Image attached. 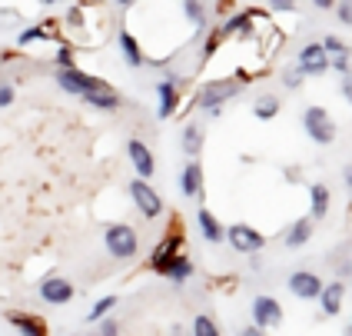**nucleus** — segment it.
<instances>
[{"label": "nucleus", "instance_id": "nucleus-18", "mask_svg": "<svg viewBox=\"0 0 352 336\" xmlns=\"http://www.w3.org/2000/svg\"><path fill=\"white\" fill-rule=\"evenodd\" d=\"M313 230H316V220L306 213V217H299L296 223H289V230L283 233V243H286L289 250H299V246H306V243L313 240Z\"/></svg>", "mask_w": 352, "mask_h": 336}, {"label": "nucleus", "instance_id": "nucleus-23", "mask_svg": "<svg viewBox=\"0 0 352 336\" xmlns=\"http://www.w3.org/2000/svg\"><path fill=\"white\" fill-rule=\"evenodd\" d=\"M329 203H333L329 187H326V183H313V187H309V217L326 220L329 217Z\"/></svg>", "mask_w": 352, "mask_h": 336}, {"label": "nucleus", "instance_id": "nucleus-14", "mask_svg": "<svg viewBox=\"0 0 352 336\" xmlns=\"http://www.w3.org/2000/svg\"><path fill=\"white\" fill-rule=\"evenodd\" d=\"M253 323L259 330H273L283 323V306L273 297H256L253 300Z\"/></svg>", "mask_w": 352, "mask_h": 336}, {"label": "nucleus", "instance_id": "nucleus-44", "mask_svg": "<svg viewBox=\"0 0 352 336\" xmlns=\"http://www.w3.org/2000/svg\"><path fill=\"white\" fill-rule=\"evenodd\" d=\"M40 3H43V7H54V3H60V0H40Z\"/></svg>", "mask_w": 352, "mask_h": 336}, {"label": "nucleus", "instance_id": "nucleus-7", "mask_svg": "<svg viewBox=\"0 0 352 336\" xmlns=\"http://www.w3.org/2000/svg\"><path fill=\"white\" fill-rule=\"evenodd\" d=\"M302 130H306V137L313 140V143H319V147L336 143V134H339L333 114H329L326 107H306V110H302Z\"/></svg>", "mask_w": 352, "mask_h": 336}, {"label": "nucleus", "instance_id": "nucleus-29", "mask_svg": "<svg viewBox=\"0 0 352 336\" xmlns=\"http://www.w3.org/2000/svg\"><path fill=\"white\" fill-rule=\"evenodd\" d=\"M54 63H57V67H74V63H77V47H74L67 37H60L57 54H54Z\"/></svg>", "mask_w": 352, "mask_h": 336}, {"label": "nucleus", "instance_id": "nucleus-41", "mask_svg": "<svg viewBox=\"0 0 352 336\" xmlns=\"http://www.w3.org/2000/svg\"><path fill=\"white\" fill-rule=\"evenodd\" d=\"M239 336H266V333H263V330H259V326H256V323H253V326H246V330H239Z\"/></svg>", "mask_w": 352, "mask_h": 336}, {"label": "nucleus", "instance_id": "nucleus-30", "mask_svg": "<svg viewBox=\"0 0 352 336\" xmlns=\"http://www.w3.org/2000/svg\"><path fill=\"white\" fill-rule=\"evenodd\" d=\"M223 43H226V37H223V30H219V27H213V30L206 34V40H203V50H199V60L206 63V60L213 57V54L219 50V47H223Z\"/></svg>", "mask_w": 352, "mask_h": 336}, {"label": "nucleus", "instance_id": "nucleus-26", "mask_svg": "<svg viewBox=\"0 0 352 336\" xmlns=\"http://www.w3.org/2000/svg\"><path fill=\"white\" fill-rule=\"evenodd\" d=\"M183 17L203 34V30L210 27V7H206L203 0H183Z\"/></svg>", "mask_w": 352, "mask_h": 336}, {"label": "nucleus", "instance_id": "nucleus-10", "mask_svg": "<svg viewBox=\"0 0 352 336\" xmlns=\"http://www.w3.org/2000/svg\"><path fill=\"white\" fill-rule=\"evenodd\" d=\"M126 160H130V167H133L137 177H143V180L157 177V157H153V150H150L146 140H140V137L126 140Z\"/></svg>", "mask_w": 352, "mask_h": 336}, {"label": "nucleus", "instance_id": "nucleus-24", "mask_svg": "<svg viewBox=\"0 0 352 336\" xmlns=\"http://www.w3.org/2000/svg\"><path fill=\"white\" fill-rule=\"evenodd\" d=\"M279 110H283V100L276 97V94H259L253 100V117L259 123H270V120L279 117Z\"/></svg>", "mask_w": 352, "mask_h": 336}, {"label": "nucleus", "instance_id": "nucleus-9", "mask_svg": "<svg viewBox=\"0 0 352 336\" xmlns=\"http://www.w3.org/2000/svg\"><path fill=\"white\" fill-rule=\"evenodd\" d=\"M226 243L233 246V253H243V257H256L263 246H266V237L250 227V223H233L226 227Z\"/></svg>", "mask_w": 352, "mask_h": 336}, {"label": "nucleus", "instance_id": "nucleus-25", "mask_svg": "<svg viewBox=\"0 0 352 336\" xmlns=\"http://www.w3.org/2000/svg\"><path fill=\"white\" fill-rule=\"evenodd\" d=\"M40 40H60L57 37V23H34V27L20 30L17 47H30V43H40Z\"/></svg>", "mask_w": 352, "mask_h": 336}, {"label": "nucleus", "instance_id": "nucleus-13", "mask_svg": "<svg viewBox=\"0 0 352 336\" xmlns=\"http://www.w3.org/2000/svg\"><path fill=\"white\" fill-rule=\"evenodd\" d=\"M40 297H43V303H50V306H63V303H70L74 300V283L67 277H43L40 280Z\"/></svg>", "mask_w": 352, "mask_h": 336}, {"label": "nucleus", "instance_id": "nucleus-17", "mask_svg": "<svg viewBox=\"0 0 352 336\" xmlns=\"http://www.w3.org/2000/svg\"><path fill=\"white\" fill-rule=\"evenodd\" d=\"M117 47H120V57H123V63L130 67V70H140L143 63H146V54H143V47H140V40L123 27L117 34Z\"/></svg>", "mask_w": 352, "mask_h": 336}, {"label": "nucleus", "instance_id": "nucleus-6", "mask_svg": "<svg viewBox=\"0 0 352 336\" xmlns=\"http://www.w3.org/2000/svg\"><path fill=\"white\" fill-rule=\"evenodd\" d=\"M259 23H263V10L243 7V10H230V14L223 17V23H219V30H223L226 40H253Z\"/></svg>", "mask_w": 352, "mask_h": 336}, {"label": "nucleus", "instance_id": "nucleus-32", "mask_svg": "<svg viewBox=\"0 0 352 336\" xmlns=\"http://www.w3.org/2000/svg\"><path fill=\"white\" fill-rule=\"evenodd\" d=\"M329 70H336V74H352V50H346V54H333L329 57Z\"/></svg>", "mask_w": 352, "mask_h": 336}, {"label": "nucleus", "instance_id": "nucleus-21", "mask_svg": "<svg viewBox=\"0 0 352 336\" xmlns=\"http://www.w3.org/2000/svg\"><path fill=\"white\" fill-rule=\"evenodd\" d=\"M83 103L87 107H94V110H103V114H113L123 107V97H120L113 87H103V90H90V94H83Z\"/></svg>", "mask_w": 352, "mask_h": 336}, {"label": "nucleus", "instance_id": "nucleus-19", "mask_svg": "<svg viewBox=\"0 0 352 336\" xmlns=\"http://www.w3.org/2000/svg\"><path fill=\"white\" fill-rule=\"evenodd\" d=\"M203 143H206V130H203V123H196L190 120L186 127H183V134H179V147H183V154L190 160H196L203 154Z\"/></svg>", "mask_w": 352, "mask_h": 336}, {"label": "nucleus", "instance_id": "nucleus-5", "mask_svg": "<svg viewBox=\"0 0 352 336\" xmlns=\"http://www.w3.org/2000/svg\"><path fill=\"white\" fill-rule=\"evenodd\" d=\"M126 193H130V200H133V207H137V213L143 220H160L166 213V203H163L160 190L150 183V180L133 177L126 183Z\"/></svg>", "mask_w": 352, "mask_h": 336}, {"label": "nucleus", "instance_id": "nucleus-27", "mask_svg": "<svg viewBox=\"0 0 352 336\" xmlns=\"http://www.w3.org/2000/svg\"><path fill=\"white\" fill-rule=\"evenodd\" d=\"M193 270H196V266H193V260H190V257H186V253H183V257L176 260L173 266H170V270L163 273V277L170 280V283H176V286H183L186 280L193 277Z\"/></svg>", "mask_w": 352, "mask_h": 336}, {"label": "nucleus", "instance_id": "nucleus-43", "mask_svg": "<svg viewBox=\"0 0 352 336\" xmlns=\"http://www.w3.org/2000/svg\"><path fill=\"white\" fill-rule=\"evenodd\" d=\"M342 180H346V187H349V190H352V163H349V167H346V174H342Z\"/></svg>", "mask_w": 352, "mask_h": 336}, {"label": "nucleus", "instance_id": "nucleus-34", "mask_svg": "<svg viewBox=\"0 0 352 336\" xmlns=\"http://www.w3.org/2000/svg\"><path fill=\"white\" fill-rule=\"evenodd\" d=\"M336 20L342 23V27H349L352 30V0H336Z\"/></svg>", "mask_w": 352, "mask_h": 336}, {"label": "nucleus", "instance_id": "nucleus-8", "mask_svg": "<svg viewBox=\"0 0 352 336\" xmlns=\"http://www.w3.org/2000/svg\"><path fill=\"white\" fill-rule=\"evenodd\" d=\"M296 63H299V70L309 77H326L329 74V54H326V47H322V40H309V43H302L299 50H296Z\"/></svg>", "mask_w": 352, "mask_h": 336}, {"label": "nucleus", "instance_id": "nucleus-39", "mask_svg": "<svg viewBox=\"0 0 352 336\" xmlns=\"http://www.w3.org/2000/svg\"><path fill=\"white\" fill-rule=\"evenodd\" d=\"M339 94H342V100L352 107V74H346V77H342V83H339Z\"/></svg>", "mask_w": 352, "mask_h": 336}, {"label": "nucleus", "instance_id": "nucleus-42", "mask_svg": "<svg viewBox=\"0 0 352 336\" xmlns=\"http://www.w3.org/2000/svg\"><path fill=\"white\" fill-rule=\"evenodd\" d=\"M113 3H117L120 10H130V7H133V3H137V0H113Z\"/></svg>", "mask_w": 352, "mask_h": 336}, {"label": "nucleus", "instance_id": "nucleus-37", "mask_svg": "<svg viewBox=\"0 0 352 336\" xmlns=\"http://www.w3.org/2000/svg\"><path fill=\"white\" fill-rule=\"evenodd\" d=\"M273 14H296V0H266Z\"/></svg>", "mask_w": 352, "mask_h": 336}, {"label": "nucleus", "instance_id": "nucleus-12", "mask_svg": "<svg viewBox=\"0 0 352 336\" xmlns=\"http://www.w3.org/2000/svg\"><path fill=\"white\" fill-rule=\"evenodd\" d=\"M286 286H289V293H293L296 300H319L326 283H322L319 273H313V270H296V273H289Z\"/></svg>", "mask_w": 352, "mask_h": 336}, {"label": "nucleus", "instance_id": "nucleus-38", "mask_svg": "<svg viewBox=\"0 0 352 336\" xmlns=\"http://www.w3.org/2000/svg\"><path fill=\"white\" fill-rule=\"evenodd\" d=\"M97 336H120V323L117 319H100V326H97Z\"/></svg>", "mask_w": 352, "mask_h": 336}, {"label": "nucleus", "instance_id": "nucleus-45", "mask_svg": "<svg viewBox=\"0 0 352 336\" xmlns=\"http://www.w3.org/2000/svg\"><path fill=\"white\" fill-rule=\"evenodd\" d=\"M349 336H352V323H349Z\"/></svg>", "mask_w": 352, "mask_h": 336}, {"label": "nucleus", "instance_id": "nucleus-20", "mask_svg": "<svg viewBox=\"0 0 352 336\" xmlns=\"http://www.w3.org/2000/svg\"><path fill=\"white\" fill-rule=\"evenodd\" d=\"M342 297H346V283H342V280L326 283V286H322V293H319L322 317H339V310H342Z\"/></svg>", "mask_w": 352, "mask_h": 336}, {"label": "nucleus", "instance_id": "nucleus-3", "mask_svg": "<svg viewBox=\"0 0 352 336\" xmlns=\"http://www.w3.org/2000/svg\"><path fill=\"white\" fill-rule=\"evenodd\" d=\"M103 246L113 260H133L140 253V233L126 223V220H117V223H107L103 230Z\"/></svg>", "mask_w": 352, "mask_h": 336}, {"label": "nucleus", "instance_id": "nucleus-33", "mask_svg": "<svg viewBox=\"0 0 352 336\" xmlns=\"http://www.w3.org/2000/svg\"><path fill=\"white\" fill-rule=\"evenodd\" d=\"M193 336H219V326H216L210 317H196L193 319Z\"/></svg>", "mask_w": 352, "mask_h": 336}, {"label": "nucleus", "instance_id": "nucleus-4", "mask_svg": "<svg viewBox=\"0 0 352 336\" xmlns=\"http://www.w3.org/2000/svg\"><path fill=\"white\" fill-rule=\"evenodd\" d=\"M54 83H57L63 94H70V97H83V94H90V90H103V87H110L103 77H94V74H87L83 67H54Z\"/></svg>", "mask_w": 352, "mask_h": 336}, {"label": "nucleus", "instance_id": "nucleus-2", "mask_svg": "<svg viewBox=\"0 0 352 336\" xmlns=\"http://www.w3.org/2000/svg\"><path fill=\"white\" fill-rule=\"evenodd\" d=\"M183 253H186V243H183V217L173 213V217H170V230H166V237L160 240L157 246H153V253H150V266L163 277V273H166L176 260L183 257Z\"/></svg>", "mask_w": 352, "mask_h": 336}, {"label": "nucleus", "instance_id": "nucleus-15", "mask_svg": "<svg viewBox=\"0 0 352 336\" xmlns=\"http://www.w3.org/2000/svg\"><path fill=\"white\" fill-rule=\"evenodd\" d=\"M179 193L190 200L206 193V177H203V163H199V160H190V163L183 167V174H179Z\"/></svg>", "mask_w": 352, "mask_h": 336}, {"label": "nucleus", "instance_id": "nucleus-22", "mask_svg": "<svg viewBox=\"0 0 352 336\" xmlns=\"http://www.w3.org/2000/svg\"><path fill=\"white\" fill-rule=\"evenodd\" d=\"M7 323L20 336H47V323L40 317H34V313H7Z\"/></svg>", "mask_w": 352, "mask_h": 336}, {"label": "nucleus", "instance_id": "nucleus-28", "mask_svg": "<svg viewBox=\"0 0 352 336\" xmlns=\"http://www.w3.org/2000/svg\"><path fill=\"white\" fill-rule=\"evenodd\" d=\"M279 80H283V87H286V90H299V87L306 83V74L299 70V63L293 60V63H286V67L279 70Z\"/></svg>", "mask_w": 352, "mask_h": 336}, {"label": "nucleus", "instance_id": "nucleus-1", "mask_svg": "<svg viewBox=\"0 0 352 336\" xmlns=\"http://www.w3.org/2000/svg\"><path fill=\"white\" fill-rule=\"evenodd\" d=\"M243 94V83L236 77H219V80H206L199 90L193 94V107L196 110H203V114H210V117H219V110L236 100Z\"/></svg>", "mask_w": 352, "mask_h": 336}, {"label": "nucleus", "instance_id": "nucleus-16", "mask_svg": "<svg viewBox=\"0 0 352 336\" xmlns=\"http://www.w3.org/2000/svg\"><path fill=\"white\" fill-rule=\"evenodd\" d=\"M196 227H199V233H203V240H206V243H213V246L226 243V227L219 223V217H216L213 210L199 207V210H196Z\"/></svg>", "mask_w": 352, "mask_h": 336}, {"label": "nucleus", "instance_id": "nucleus-31", "mask_svg": "<svg viewBox=\"0 0 352 336\" xmlns=\"http://www.w3.org/2000/svg\"><path fill=\"white\" fill-rule=\"evenodd\" d=\"M113 306H117V297H100L97 303L90 306L87 319H90V323H100L103 317H110V313H113Z\"/></svg>", "mask_w": 352, "mask_h": 336}, {"label": "nucleus", "instance_id": "nucleus-40", "mask_svg": "<svg viewBox=\"0 0 352 336\" xmlns=\"http://www.w3.org/2000/svg\"><path fill=\"white\" fill-rule=\"evenodd\" d=\"M313 7H316V10H333L336 0H313Z\"/></svg>", "mask_w": 352, "mask_h": 336}, {"label": "nucleus", "instance_id": "nucleus-36", "mask_svg": "<svg viewBox=\"0 0 352 336\" xmlns=\"http://www.w3.org/2000/svg\"><path fill=\"white\" fill-rule=\"evenodd\" d=\"M14 100H17V90H14V83L0 80V110H3V107H10Z\"/></svg>", "mask_w": 352, "mask_h": 336}, {"label": "nucleus", "instance_id": "nucleus-35", "mask_svg": "<svg viewBox=\"0 0 352 336\" xmlns=\"http://www.w3.org/2000/svg\"><path fill=\"white\" fill-rule=\"evenodd\" d=\"M322 47H326V54H329V57H333V54H346V50H349V43H346L342 37H336V34H326V37H322Z\"/></svg>", "mask_w": 352, "mask_h": 336}, {"label": "nucleus", "instance_id": "nucleus-11", "mask_svg": "<svg viewBox=\"0 0 352 336\" xmlns=\"http://www.w3.org/2000/svg\"><path fill=\"white\" fill-rule=\"evenodd\" d=\"M179 107H183V83H173V80L160 77V83H157V117L160 120L176 117Z\"/></svg>", "mask_w": 352, "mask_h": 336}]
</instances>
